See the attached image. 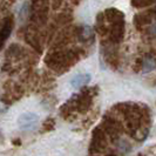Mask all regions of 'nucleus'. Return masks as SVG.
Listing matches in <instances>:
<instances>
[{"label": "nucleus", "instance_id": "12", "mask_svg": "<svg viewBox=\"0 0 156 156\" xmlns=\"http://www.w3.org/2000/svg\"><path fill=\"white\" fill-rule=\"evenodd\" d=\"M116 146H117V149H119V153L121 155H125V154L129 153L132 150V147H130L129 142L123 140V139H119L116 142Z\"/></svg>", "mask_w": 156, "mask_h": 156}, {"label": "nucleus", "instance_id": "10", "mask_svg": "<svg viewBox=\"0 0 156 156\" xmlns=\"http://www.w3.org/2000/svg\"><path fill=\"white\" fill-rule=\"evenodd\" d=\"M25 55V51L23 48L20 45L18 44H13L8 47L7 49V56H11V58H16V59H20L21 56Z\"/></svg>", "mask_w": 156, "mask_h": 156}, {"label": "nucleus", "instance_id": "15", "mask_svg": "<svg viewBox=\"0 0 156 156\" xmlns=\"http://www.w3.org/2000/svg\"><path fill=\"white\" fill-rule=\"evenodd\" d=\"M147 34L150 39L156 38V23H153L148 28H147Z\"/></svg>", "mask_w": 156, "mask_h": 156}, {"label": "nucleus", "instance_id": "16", "mask_svg": "<svg viewBox=\"0 0 156 156\" xmlns=\"http://www.w3.org/2000/svg\"><path fill=\"white\" fill-rule=\"evenodd\" d=\"M106 156H116V155H114V154H112V155H106Z\"/></svg>", "mask_w": 156, "mask_h": 156}, {"label": "nucleus", "instance_id": "11", "mask_svg": "<svg viewBox=\"0 0 156 156\" xmlns=\"http://www.w3.org/2000/svg\"><path fill=\"white\" fill-rule=\"evenodd\" d=\"M143 60V65H142V70L144 73H149L151 70H154L156 68V60L153 56H147Z\"/></svg>", "mask_w": 156, "mask_h": 156}, {"label": "nucleus", "instance_id": "13", "mask_svg": "<svg viewBox=\"0 0 156 156\" xmlns=\"http://www.w3.org/2000/svg\"><path fill=\"white\" fill-rule=\"evenodd\" d=\"M156 0H132L134 7H146L151 4H154Z\"/></svg>", "mask_w": 156, "mask_h": 156}, {"label": "nucleus", "instance_id": "1", "mask_svg": "<svg viewBox=\"0 0 156 156\" xmlns=\"http://www.w3.org/2000/svg\"><path fill=\"white\" fill-rule=\"evenodd\" d=\"M80 54V49H55L47 54L45 61L52 70L63 73L76 63Z\"/></svg>", "mask_w": 156, "mask_h": 156}, {"label": "nucleus", "instance_id": "14", "mask_svg": "<svg viewBox=\"0 0 156 156\" xmlns=\"http://www.w3.org/2000/svg\"><path fill=\"white\" fill-rule=\"evenodd\" d=\"M55 127V121L54 119H52V117H49V119H47L46 121H45V123H44V132L46 130H52L53 128Z\"/></svg>", "mask_w": 156, "mask_h": 156}, {"label": "nucleus", "instance_id": "8", "mask_svg": "<svg viewBox=\"0 0 156 156\" xmlns=\"http://www.w3.org/2000/svg\"><path fill=\"white\" fill-rule=\"evenodd\" d=\"M90 81V75L87 73H80L78 75H75L70 81V86L75 89H80L86 87Z\"/></svg>", "mask_w": 156, "mask_h": 156}, {"label": "nucleus", "instance_id": "3", "mask_svg": "<svg viewBox=\"0 0 156 156\" xmlns=\"http://www.w3.org/2000/svg\"><path fill=\"white\" fill-rule=\"evenodd\" d=\"M47 14V0H33L31 7V19L37 23H45Z\"/></svg>", "mask_w": 156, "mask_h": 156}, {"label": "nucleus", "instance_id": "9", "mask_svg": "<svg viewBox=\"0 0 156 156\" xmlns=\"http://www.w3.org/2000/svg\"><path fill=\"white\" fill-rule=\"evenodd\" d=\"M25 40H26V42H27L30 46L33 47L35 51H38V52H42V48H41V41H40L39 37L37 35V33H35V32L31 31V30L26 31Z\"/></svg>", "mask_w": 156, "mask_h": 156}, {"label": "nucleus", "instance_id": "17", "mask_svg": "<svg viewBox=\"0 0 156 156\" xmlns=\"http://www.w3.org/2000/svg\"><path fill=\"white\" fill-rule=\"evenodd\" d=\"M137 156H144V155H137Z\"/></svg>", "mask_w": 156, "mask_h": 156}, {"label": "nucleus", "instance_id": "4", "mask_svg": "<svg viewBox=\"0 0 156 156\" xmlns=\"http://www.w3.org/2000/svg\"><path fill=\"white\" fill-rule=\"evenodd\" d=\"M39 122V116L34 113H23L18 117L16 123L21 130H33L37 128Z\"/></svg>", "mask_w": 156, "mask_h": 156}, {"label": "nucleus", "instance_id": "5", "mask_svg": "<svg viewBox=\"0 0 156 156\" xmlns=\"http://www.w3.org/2000/svg\"><path fill=\"white\" fill-rule=\"evenodd\" d=\"M156 19V9H150V11H147V12H143V13H140V14H136L134 21H135V25L139 30H142V28H148L151 23H154V20Z\"/></svg>", "mask_w": 156, "mask_h": 156}, {"label": "nucleus", "instance_id": "6", "mask_svg": "<svg viewBox=\"0 0 156 156\" xmlns=\"http://www.w3.org/2000/svg\"><path fill=\"white\" fill-rule=\"evenodd\" d=\"M76 37L78 40L83 45H92L95 39L93 27L88 25H82L79 28H76Z\"/></svg>", "mask_w": 156, "mask_h": 156}, {"label": "nucleus", "instance_id": "7", "mask_svg": "<svg viewBox=\"0 0 156 156\" xmlns=\"http://www.w3.org/2000/svg\"><path fill=\"white\" fill-rule=\"evenodd\" d=\"M12 30H13V19L11 16H6L2 20L1 30H0V44H1V47H4L5 41L9 38Z\"/></svg>", "mask_w": 156, "mask_h": 156}, {"label": "nucleus", "instance_id": "2", "mask_svg": "<svg viewBox=\"0 0 156 156\" xmlns=\"http://www.w3.org/2000/svg\"><path fill=\"white\" fill-rule=\"evenodd\" d=\"M107 137H106V132L101 129L100 127L95 128L92 135V141H90V146H89V150L93 154H98L103 151L106 147H107Z\"/></svg>", "mask_w": 156, "mask_h": 156}]
</instances>
